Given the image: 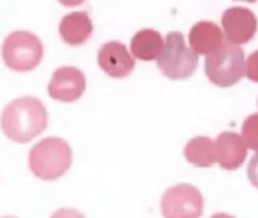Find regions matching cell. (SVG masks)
Returning a JSON list of instances; mask_svg holds the SVG:
<instances>
[{"instance_id":"1","label":"cell","mask_w":258,"mask_h":218,"mask_svg":"<svg viewBox=\"0 0 258 218\" xmlns=\"http://www.w3.org/2000/svg\"><path fill=\"white\" fill-rule=\"evenodd\" d=\"M49 116L44 103L34 95H23L8 103L0 116V128L14 143L26 144L40 137L47 128Z\"/></svg>"},{"instance_id":"2","label":"cell","mask_w":258,"mask_h":218,"mask_svg":"<svg viewBox=\"0 0 258 218\" xmlns=\"http://www.w3.org/2000/svg\"><path fill=\"white\" fill-rule=\"evenodd\" d=\"M73 162L70 144L58 137H49L32 146L28 158L29 170L41 180H56L62 177Z\"/></svg>"},{"instance_id":"3","label":"cell","mask_w":258,"mask_h":218,"mask_svg":"<svg viewBox=\"0 0 258 218\" xmlns=\"http://www.w3.org/2000/svg\"><path fill=\"white\" fill-rule=\"evenodd\" d=\"M0 58L11 71L29 73L41 64L44 58V44L41 38L31 31H13L2 41Z\"/></svg>"},{"instance_id":"4","label":"cell","mask_w":258,"mask_h":218,"mask_svg":"<svg viewBox=\"0 0 258 218\" xmlns=\"http://www.w3.org/2000/svg\"><path fill=\"white\" fill-rule=\"evenodd\" d=\"M205 74L211 83L220 88L235 85L246 74V59L240 46L223 43L205 59Z\"/></svg>"},{"instance_id":"5","label":"cell","mask_w":258,"mask_h":218,"mask_svg":"<svg viewBox=\"0 0 258 218\" xmlns=\"http://www.w3.org/2000/svg\"><path fill=\"white\" fill-rule=\"evenodd\" d=\"M157 65L166 77L182 80L193 76L196 71L198 53L185 44L181 32H170L164 38V47L157 58Z\"/></svg>"},{"instance_id":"6","label":"cell","mask_w":258,"mask_h":218,"mask_svg":"<svg viewBox=\"0 0 258 218\" xmlns=\"http://www.w3.org/2000/svg\"><path fill=\"white\" fill-rule=\"evenodd\" d=\"M204 212V197L190 183H179L169 188L161 198V213L164 218H201Z\"/></svg>"},{"instance_id":"7","label":"cell","mask_w":258,"mask_h":218,"mask_svg":"<svg viewBox=\"0 0 258 218\" xmlns=\"http://www.w3.org/2000/svg\"><path fill=\"white\" fill-rule=\"evenodd\" d=\"M87 88V79L85 74L72 65L59 67L53 71L49 83H47V92L49 95L62 103H72L82 97Z\"/></svg>"},{"instance_id":"8","label":"cell","mask_w":258,"mask_h":218,"mask_svg":"<svg viewBox=\"0 0 258 218\" xmlns=\"http://www.w3.org/2000/svg\"><path fill=\"white\" fill-rule=\"evenodd\" d=\"M258 22L255 14L241 7L229 8L222 16V31L228 43L241 46L249 43L256 34Z\"/></svg>"},{"instance_id":"9","label":"cell","mask_w":258,"mask_h":218,"mask_svg":"<svg viewBox=\"0 0 258 218\" xmlns=\"http://www.w3.org/2000/svg\"><path fill=\"white\" fill-rule=\"evenodd\" d=\"M97 64L106 76L121 79L133 73L136 68V58L124 44L108 41L97 52Z\"/></svg>"},{"instance_id":"10","label":"cell","mask_w":258,"mask_h":218,"mask_svg":"<svg viewBox=\"0 0 258 218\" xmlns=\"http://www.w3.org/2000/svg\"><path fill=\"white\" fill-rule=\"evenodd\" d=\"M58 34L66 44L73 47L82 46L90 40L93 34L91 17L85 11L69 13L61 19L58 25Z\"/></svg>"},{"instance_id":"11","label":"cell","mask_w":258,"mask_h":218,"mask_svg":"<svg viewBox=\"0 0 258 218\" xmlns=\"http://www.w3.org/2000/svg\"><path fill=\"white\" fill-rule=\"evenodd\" d=\"M216 155L222 168L235 170L246 159L247 144L243 137L232 132H223L216 138Z\"/></svg>"},{"instance_id":"12","label":"cell","mask_w":258,"mask_h":218,"mask_svg":"<svg viewBox=\"0 0 258 218\" xmlns=\"http://www.w3.org/2000/svg\"><path fill=\"white\" fill-rule=\"evenodd\" d=\"M223 31L213 22L196 23L188 34V43L195 53L211 55L223 44Z\"/></svg>"},{"instance_id":"13","label":"cell","mask_w":258,"mask_h":218,"mask_svg":"<svg viewBox=\"0 0 258 218\" xmlns=\"http://www.w3.org/2000/svg\"><path fill=\"white\" fill-rule=\"evenodd\" d=\"M164 47L163 35L155 29H142L131 40V53L139 61H154Z\"/></svg>"},{"instance_id":"14","label":"cell","mask_w":258,"mask_h":218,"mask_svg":"<svg viewBox=\"0 0 258 218\" xmlns=\"http://www.w3.org/2000/svg\"><path fill=\"white\" fill-rule=\"evenodd\" d=\"M185 159L196 165V167H211L214 162H217L216 155V141L207 138V137H196L190 140L184 149Z\"/></svg>"},{"instance_id":"15","label":"cell","mask_w":258,"mask_h":218,"mask_svg":"<svg viewBox=\"0 0 258 218\" xmlns=\"http://www.w3.org/2000/svg\"><path fill=\"white\" fill-rule=\"evenodd\" d=\"M241 134H243V138H244L247 147L258 152V114H253L244 120Z\"/></svg>"},{"instance_id":"16","label":"cell","mask_w":258,"mask_h":218,"mask_svg":"<svg viewBox=\"0 0 258 218\" xmlns=\"http://www.w3.org/2000/svg\"><path fill=\"white\" fill-rule=\"evenodd\" d=\"M246 76L252 82H258V50L246 59Z\"/></svg>"},{"instance_id":"17","label":"cell","mask_w":258,"mask_h":218,"mask_svg":"<svg viewBox=\"0 0 258 218\" xmlns=\"http://www.w3.org/2000/svg\"><path fill=\"white\" fill-rule=\"evenodd\" d=\"M247 177H249V182L258 189V152L253 155V158L250 159L247 165Z\"/></svg>"},{"instance_id":"18","label":"cell","mask_w":258,"mask_h":218,"mask_svg":"<svg viewBox=\"0 0 258 218\" xmlns=\"http://www.w3.org/2000/svg\"><path fill=\"white\" fill-rule=\"evenodd\" d=\"M50 218H85V215L81 213V212L76 210V209L62 207V209H58L56 212H53Z\"/></svg>"},{"instance_id":"19","label":"cell","mask_w":258,"mask_h":218,"mask_svg":"<svg viewBox=\"0 0 258 218\" xmlns=\"http://www.w3.org/2000/svg\"><path fill=\"white\" fill-rule=\"evenodd\" d=\"M85 2V0H58V4L66 7V8H75V7H79Z\"/></svg>"},{"instance_id":"20","label":"cell","mask_w":258,"mask_h":218,"mask_svg":"<svg viewBox=\"0 0 258 218\" xmlns=\"http://www.w3.org/2000/svg\"><path fill=\"white\" fill-rule=\"evenodd\" d=\"M211 218H235V216H232L229 213H214Z\"/></svg>"},{"instance_id":"21","label":"cell","mask_w":258,"mask_h":218,"mask_svg":"<svg viewBox=\"0 0 258 218\" xmlns=\"http://www.w3.org/2000/svg\"><path fill=\"white\" fill-rule=\"evenodd\" d=\"M241 2H249V4H253V2H256V0H241Z\"/></svg>"},{"instance_id":"22","label":"cell","mask_w":258,"mask_h":218,"mask_svg":"<svg viewBox=\"0 0 258 218\" xmlns=\"http://www.w3.org/2000/svg\"><path fill=\"white\" fill-rule=\"evenodd\" d=\"M2 218H16V216H2Z\"/></svg>"}]
</instances>
